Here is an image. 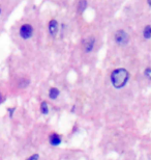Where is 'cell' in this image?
<instances>
[{"label":"cell","mask_w":151,"mask_h":160,"mask_svg":"<svg viewBox=\"0 0 151 160\" xmlns=\"http://www.w3.org/2000/svg\"><path fill=\"white\" fill-rule=\"evenodd\" d=\"M130 74L125 69H116L111 74V82L115 88H122L126 84Z\"/></svg>","instance_id":"6da1fadb"},{"label":"cell","mask_w":151,"mask_h":160,"mask_svg":"<svg viewBox=\"0 0 151 160\" xmlns=\"http://www.w3.org/2000/svg\"><path fill=\"white\" fill-rule=\"evenodd\" d=\"M128 41H130V36L125 32L123 30H118L116 31V33H115V42L120 45V46H124V45H126L128 43Z\"/></svg>","instance_id":"7a4b0ae2"},{"label":"cell","mask_w":151,"mask_h":160,"mask_svg":"<svg viewBox=\"0 0 151 160\" xmlns=\"http://www.w3.org/2000/svg\"><path fill=\"white\" fill-rule=\"evenodd\" d=\"M33 33V28H32L31 25L29 24H24L22 25L21 28H20V34L21 37L23 38L24 40H27L32 36Z\"/></svg>","instance_id":"3957f363"},{"label":"cell","mask_w":151,"mask_h":160,"mask_svg":"<svg viewBox=\"0 0 151 160\" xmlns=\"http://www.w3.org/2000/svg\"><path fill=\"white\" fill-rule=\"evenodd\" d=\"M49 142H50V145L53 146V147H58L61 142H62V138H61V135L57 133H52L49 137Z\"/></svg>","instance_id":"277c9868"},{"label":"cell","mask_w":151,"mask_h":160,"mask_svg":"<svg viewBox=\"0 0 151 160\" xmlns=\"http://www.w3.org/2000/svg\"><path fill=\"white\" fill-rule=\"evenodd\" d=\"M49 32L52 37H55L58 32V23L56 20H51L49 23Z\"/></svg>","instance_id":"5b68a950"},{"label":"cell","mask_w":151,"mask_h":160,"mask_svg":"<svg viewBox=\"0 0 151 160\" xmlns=\"http://www.w3.org/2000/svg\"><path fill=\"white\" fill-rule=\"evenodd\" d=\"M94 43H95V40H94V38H93V37H90L87 41L85 42L84 51L86 53H89L93 49V47H94Z\"/></svg>","instance_id":"8992f818"},{"label":"cell","mask_w":151,"mask_h":160,"mask_svg":"<svg viewBox=\"0 0 151 160\" xmlns=\"http://www.w3.org/2000/svg\"><path fill=\"white\" fill-rule=\"evenodd\" d=\"M59 96V89L56 88H52L50 89L49 92V98L52 99V100H55L57 99V97Z\"/></svg>","instance_id":"52a82bcc"},{"label":"cell","mask_w":151,"mask_h":160,"mask_svg":"<svg viewBox=\"0 0 151 160\" xmlns=\"http://www.w3.org/2000/svg\"><path fill=\"white\" fill-rule=\"evenodd\" d=\"M87 8V1L86 0H80L79 5H78V9L80 12H83Z\"/></svg>","instance_id":"ba28073f"},{"label":"cell","mask_w":151,"mask_h":160,"mask_svg":"<svg viewBox=\"0 0 151 160\" xmlns=\"http://www.w3.org/2000/svg\"><path fill=\"white\" fill-rule=\"evenodd\" d=\"M143 36H144V38H145L146 40L150 39V37H151V26H150V25H147V26L145 27L144 32H143Z\"/></svg>","instance_id":"9c48e42d"},{"label":"cell","mask_w":151,"mask_h":160,"mask_svg":"<svg viewBox=\"0 0 151 160\" xmlns=\"http://www.w3.org/2000/svg\"><path fill=\"white\" fill-rule=\"evenodd\" d=\"M40 111L43 114H48V112H49V107H48L47 102H43L40 104Z\"/></svg>","instance_id":"30bf717a"},{"label":"cell","mask_w":151,"mask_h":160,"mask_svg":"<svg viewBox=\"0 0 151 160\" xmlns=\"http://www.w3.org/2000/svg\"><path fill=\"white\" fill-rule=\"evenodd\" d=\"M145 76L147 77V79H150L151 78V69L150 68H147L145 70Z\"/></svg>","instance_id":"8fae6325"},{"label":"cell","mask_w":151,"mask_h":160,"mask_svg":"<svg viewBox=\"0 0 151 160\" xmlns=\"http://www.w3.org/2000/svg\"><path fill=\"white\" fill-rule=\"evenodd\" d=\"M40 159V155L38 154H33V155H31L30 157H28L27 160H38Z\"/></svg>","instance_id":"7c38bea8"},{"label":"cell","mask_w":151,"mask_h":160,"mask_svg":"<svg viewBox=\"0 0 151 160\" xmlns=\"http://www.w3.org/2000/svg\"><path fill=\"white\" fill-rule=\"evenodd\" d=\"M8 114H9V118H12L14 116V111L16 110V107H12V108H8Z\"/></svg>","instance_id":"4fadbf2b"},{"label":"cell","mask_w":151,"mask_h":160,"mask_svg":"<svg viewBox=\"0 0 151 160\" xmlns=\"http://www.w3.org/2000/svg\"><path fill=\"white\" fill-rule=\"evenodd\" d=\"M147 3H148V5H149V6L151 5V1H150V0H147Z\"/></svg>","instance_id":"5bb4252c"},{"label":"cell","mask_w":151,"mask_h":160,"mask_svg":"<svg viewBox=\"0 0 151 160\" xmlns=\"http://www.w3.org/2000/svg\"><path fill=\"white\" fill-rule=\"evenodd\" d=\"M75 108H76V106H73V108H72V112H73V111H75Z\"/></svg>","instance_id":"9a60e30c"},{"label":"cell","mask_w":151,"mask_h":160,"mask_svg":"<svg viewBox=\"0 0 151 160\" xmlns=\"http://www.w3.org/2000/svg\"><path fill=\"white\" fill-rule=\"evenodd\" d=\"M1 101H2V95L0 94V103H1Z\"/></svg>","instance_id":"2e32d148"},{"label":"cell","mask_w":151,"mask_h":160,"mask_svg":"<svg viewBox=\"0 0 151 160\" xmlns=\"http://www.w3.org/2000/svg\"><path fill=\"white\" fill-rule=\"evenodd\" d=\"M0 12H1V9H0Z\"/></svg>","instance_id":"e0dca14e"}]
</instances>
